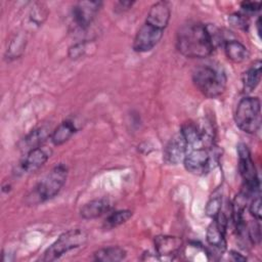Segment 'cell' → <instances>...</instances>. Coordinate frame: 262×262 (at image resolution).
I'll return each mask as SVG.
<instances>
[{"label":"cell","instance_id":"16","mask_svg":"<svg viewBox=\"0 0 262 262\" xmlns=\"http://www.w3.org/2000/svg\"><path fill=\"white\" fill-rule=\"evenodd\" d=\"M50 128L42 126L32 130L19 143V148L25 152L42 146L47 138H50Z\"/></svg>","mask_w":262,"mask_h":262},{"label":"cell","instance_id":"7","mask_svg":"<svg viewBox=\"0 0 262 262\" xmlns=\"http://www.w3.org/2000/svg\"><path fill=\"white\" fill-rule=\"evenodd\" d=\"M212 148H187V151L183 159V165L186 171L193 175H203L207 173L210 170L211 163L213 160L211 156Z\"/></svg>","mask_w":262,"mask_h":262},{"label":"cell","instance_id":"17","mask_svg":"<svg viewBox=\"0 0 262 262\" xmlns=\"http://www.w3.org/2000/svg\"><path fill=\"white\" fill-rule=\"evenodd\" d=\"M180 135L184 139L188 148L203 147V131L196 123L185 122L180 129Z\"/></svg>","mask_w":262,"mask_h":262},{"label":"cell","instance_id":"6","mask_svg":"<svg viewBox=\"0 0 262 262\" xmlns=\"http://www.w3.org/2000/svg\"><path fill=\"white\" fill-rule=\"evenodd\" d=\"M237 155L238 171L244 181V187L242 190L250 196L259 194L260 181L249 147L245 143H239L237 145Z\"/></svg>","mask_w":262,"mask_h":262},{"label":"cell","instance_id":"28","mask_svg":"<svg viewBox=\"0 0 262 262\" xmlns=\"http://www.w3.org/2000/svg\"><path fill=\"white\" fill-rule=\"evenodd\" d=\"M261 3L254 1H244L241 3V8L246 13H255L260 10Z\"/></svg>","mask_w":262,"mask_h":262},{"label":"cell","instance_id":"1","mask_svg":"<svg viewBox=\"0 0 262 262\" xmlns=\"http://www.w3.org/2000/svg\"><path fill=\"white\" fill-rule=\"evenodd\" d=\"M221 41L219 33L198 21L182 25L176 34V48L185 57L205 58L210 56Z\"/></svg>","mask_w":262,"mask_h":262},{"label":"cell","instance_id":"9","mask_svg":"<svg viewBox=\"0 0 262 262\" xmlns=\"http://www.w3.org/2000/svg\"><path fill=\"white\" fill-rule=\"evenodd\" d=\"M228 218L226 214L221 209L220 212L213 218V221L209 224L207 228L206 238L208 244L216 251L223 253L226 249V228H227Z\"/></svg>","mask_w":262,"mask_h":262},{"label":"cell","instance_id":"24","mask_svg":"<svg viewBox=\"0 0 262 262\" xmlns=\"http://www.w3.org/2000/svg\"><path fill=\"white\" fill-rule=\"evenodd\" d=\"M229 21L232 26L238 28V29H243L246 30L248 27V17L246 14L244 13H239V12H235L233 14H231L229 16Z\"/></svg>","mask_w":262,"mask_h":262},{"label":"cell","instance_id":"27","mask_svg":"<svg viewBox=\"0 0 262 262\" xmlns=\"http://www.w3.org/2000/svg\"><path fill=\"white\" fill-rule=\"evenodd\" d=\"M85 50H86V43L84 41L78 42L69 48V56L72 59H77L84 54Z\"/></svg>","mask_w":262,"mask_h":262},{"label":"cell","instance_id":"26","mask_svg":"<svg viewBox=\"0 0 262 262\" xmlns=\"http://www.w3.org/2000/svg\"><path fill=\"white\" fill-rule=\"evenodd\" d=\"M261 226H260V220H256V222L252 223L248 229L249 238L253 244L259 243L261 238Z\"/></svg>","mask_w":262,"mask_h":262},{"label":"cell","instance_id":"10","mask_svg":"<svg viewBox=\"0 0 262 262\" xmlns=\"http://www.w3.org/2000/svg\"><path fill=\"white\" fill-rule=\"evenodd\" d=\"M101 5L102 2L100 1L77 2L72 9V17L75 25L81 30L87 29L94 20Z\"/></svg>","mask_w":262,"mask_h":262},{"label":"cell","instance_id":"23","mask_svg":"<svg viewBox=\"0 0 262 262\" xmlns=\"http://www.w3.org/2000/svg\"><path fill=\"white\" fill-rule=\"evenodd\" d=\"M222 209V193L219 190H215L210 196L206 205V214L209 217L214 218Z\"/></svg>","mask_w":262,"mask_h":262},{"label":"cell","instance_id":"20","mask_svg":"<svg viewBox=\"0 0 262 262\" xmlns=\"http://www.w3.org/2000/svg\"><path fill=\"white\" fill-rule=\"evenodd\" d=\"M75 124L70 121L66 120L62 121L52 132L50 135V140L54 145H61L67 142L76 132Z\"/></svg>","mask_w":262,"mask_h":262},{"label":"cell","instance_id":"18","mask_svg":"<svg viewBox=\"0 0 262 262\" xmlns=\"http://www.w3.org/2000/svg\"><path fill=\"white\" fill-rule=\"evenodd\" d=\"M224 46V52L228 59H230L233 62L239 63L248 59L250 52L248 48L239 41L235 39H229L225 40L223 42Z\"/></svg>","mask_w":262,"mask_h":262},{"label":"cell","instance_id":"22","mask_svg":"<svg viewBox=\"0 0 262 262\" xmlns=\"http://www.w3.org/2000/svg\"><path fill=\"white\" fill-rule=\"evenodd\" d=\"M133 213L130 210H118L111 213L105 220L103 221V228L105 230L114 229L124 223H126L131 217Z\"/></svg>","mask_w":262,"mask_h":262},{"label":"cell","instance_id":"4","mask_svg":"<svg viewBox=\"0 0 262 262\" xmlns=\"http://www.w3.org/2000/svg\"><path fill=\"white\" fill-rule=\"evenodd\" d=\"M235 125L248 134L256 133L261 126V102L258 97H243L234 112Z\"/></svg>","mask_w":262,"mask_h":262},{"label":"cell","instance_id":"31","mask_svg":"<svg viewBox=\"0 0 262 262\" xmlns=\"http://www.w3.org/2000/svg\"><path fill=\"white\" fill-rule=\"evenodd\" d=\"M260 20H261V19H260V17H259V18L257 19V23H256V26H257V32H258V35H259V36H260V32H261V31H260Z\"/></svg>","mask_w":262,"mask_h":262},{"label":"cell","instance_id":"29","mask_svg":"<svg viewBox=\"0 0 262 262\" xmlns=\"http://www.w3.org/2000/svg\"><path fill=\"white\" fill-rule=\"evenodd\" d=\"M134 4V2L132 1H119L116 4V9H119L120 11H125L128 10L129 8L132 7V5Z\"/></svg>","mask_w":262,"mask_h":262},{"label":"cell","instance_id":"19","mask_svg":"<svg viewBox=\"0 0 262 262\" xmlns=\"http://www.w3.org/2000/svg\"><path fill=\"white\" fill-rule=\"evenodd\" d=\"M261 66L260 59L254 61V63L243 74V87L246 92H252L259 85L261 81Z\"/></svg>","mask_w":262,"mask_h":262},{"label":"cell","instance_id":"5","mask_svg":"<svg viewBox=\"0 0 262 262\" xmlns=\"http://www.w3.org/2000/svg\"><path fill=\"white\" fill-rule=\"evenodd\" d=\"M88 238L87 232L82 228H73L61 233L58 238L49 246L42 257V261H55L66 253L83 246Z\"/></svg>","mask_w":262,"mask_h":262},{"label":"cell","instance_id":"14","mask_svg":"<svg viewBox=\"0 0 262 262\" xmlns=\"http://www.w3.org/2000/svg\"><path fill=\"white\" fill-rule=\"evenodd\" d=\"M170 17L171 8L169 3L166 1H159L150 6L145 18V23L165 30L169 24Z\"/></svg>","mask_w":262,"mask_h":262},{"label":"cell","instance_id":"21","mask_svg":"<svg viewBox=\"0 0 262 262\" xmlns=\"http://www.w3.org/2000/svg\"><path fill=\"white\" fill-rule=\"evenodd\" d=\"M126 251L118 246L101 248L93 253V259L99 262H118L126 258Z\"/></svg>","mask_w":262,"mask_h":262},{"label":"cell","instance_id":"2","mask_svg":"<svg viewBox=\"0 0 262 262\" xmlns=\"http://www.w3.org/2000/svg\"><path fill=\"white\" fill-rule=\"evenodd\" d=\"M68 173V168L63 164L53 167L27 195V203L34 206L53 199L63 187Z\"/></svg>","mask_w":262,"mask_h":262},{"label":"cell","instance_id":"25","mask_svg":"<svg viewBox=\"0 0 262 262\" xmlns=\"http://www.w3.org/2000/svg\"><path fill=\"white\" fill-rule=\"evenodd\" d=\"M249 211L251 213V215L254 216V218L256 220H261V198L260 194H256L250 203L249 206Z\"/></svg>","mask_w":262,"mask_h":262},{"label":"cell","instance_id":"3","mask_svg":"<svg viewBox=\"0 0 262 262\" xmlns=\"http://www.w3.org/2000/svg\"><path fill=\"white\" fill-rule=\"evenodd\" d=\"M192 82L203 95L208 98H216L224 93L227 77L220 68L203 64L196 67L192 72Z\"/></svg>","mask_w":262,"mask_h":262},{"label":"cell","instance_id":"13","mask_svg":"<svg viewBox=\"0 0 262 262\" xmlns=\"http://www.w3.org/2000/svg\"><path fill=\"white\" fill-rule=\"evenodd\" d=\"M187 144L180 133L169 140L164 148L163 160L168 165H177L183 161L187 151Z\"/></svg>","mask_w":262,"mask_h":262},{"label":"cell","instance_id":"30","mask_svg":"<svg viewBox=\"0 0 262 262\" xmlns=\"http://www.w3.org/2000/svg\"><path fill=\"white\" fill-rule=\"evenodd\" d=\"M230 255L232 256V258H233L234 261H245V260H247L246 257L242 256L239 253L234 252V251H231V252H230Z\"/></svg>","mask_w":262,"mask_h":262},{"label":"cell","instance_id":"15","mask_svg":"<svg viewBox=\"0 0 262 262\" xmlns=\"http://www.w3.org/2000/svg\"><path fill=\"white\" fill-rule=\"evenodd\" d=\"M111 208V203L105 198H99L89 201L80 209V215L83 219L92 220L102 216Z\"/></svg>","mask_w":262,"mask_h":262},{"label":"cell","instance_id":"8","mask_svg":"<svg viewBox=\"0 0 262 262\" xmlns=\"http://www.w3.org/2000/svg\"><path fill=\"white\" fill-rule=\"evenodd\" d=\"M164 31L151 24L144 23L134 37L132 44L133 50L139 53L150 51L163 38Z\"/></svg>","mask_w":262,"mask_h":262},{"label":"cell","instance_id":"11","mask_svg":"<svg viewBox=\"0 0 262 262\" xmlns=\"http://www.w3.org/2000/svg\"><path fill=\"white\" fill-rule=\"evenodd\" d=\"M154 245L160 259H171L179 254L182 249L183 242L180 237L174 235H157L154 239Z\"/></svg>","mask_w":262,"mask_h":262},{"label":"cell","instance_id":"12","mask_svg":"<svg viewBox=\"0 0 262 262\" xmlns=\"http://www.w3.org/2000/svg\"><path fill=\"white\" fill-rule=\"evenodd\" d=\"M50 155L51 150L43 145L29 150L19 164L20 170L25 173H32L39 170L48 161Z\"/></svg>","mask_w":262,"mask_h":262}]
</instances>
